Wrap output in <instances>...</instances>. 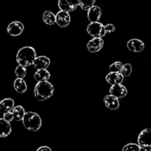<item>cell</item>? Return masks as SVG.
I'll return each mask as SVG.
<instances>
[{
    "instance_id": "cell-27",
    "label": "cell",
    "mask_w": 151,
    "mask_h": 151,
    "mask_svg": "<svg viewBox=\"0 0 151 151\" xmlns=\"http://www.w3.org/2000/svg\"><path fill=\"white\" fill-rule=\"evenodd\" d=\"M3 118H4L5 120L8 121V122H11V121H13V119H14V117H13V114L12 111H8L3 114Z\"/></svg>"
},
{
    "instance_id": "cell-21",
    "label": "cell",
    "mask_w": 151,
    "mask_h": 151,
    "mask_svg": "<svg viewBox=\"0 0 151 151\" xmlns=\"http://www.w3.org/2000/svg\"><path fill=\"white\" fill-rule=\"evenodd\" d=\"M43 21L48 25H53L56 23L55 15L52 11H45L43 14Z\"/></svg>"
},
{
    "instance_id": "cell-6",
    "label": "cell",
    "mask_w": 151,
    "mask_h": 151,
    "mask_svg": "<svg viewBox=\"0 0 151 151\" xmlns=\"http://www.w3.org/2000/svg\"><path fill=\"white\" fill-rule=\"evenodd\" d=\"M58 7L60 10L72 12L80 6V0H58Z\"/></svg>"
},
{
    "instance_id": "cell-8",
    "label": "cell",
    "mask_w": 151,
    "mask_h": 151,
    "mask_svg": "<svg viewBox=\"0 0 151 151\" xmlns=\"http://www.w3.org/2000/svg\"><path fill=\"white\" fill-rule=\"evenodd\" d=\"M56 17V24L60 27H66L71 22V17L69 12L61 10L58 12L55 15Z\"/></svg>"
},
{
    "instance_id": "cell-10",
    "label": "cell",
    "mask_w": 151,
    "mask_h": 151,
    "mask_svg": "<svg viewBox=\"0 0 151 151\" xmlns=\"http://www.w3.org/2000/svg\"><path fill=\"white\" fill-rule=\"evenodd\" d=\"M109 92L111 94L115 96L117 98L122 99L127 95L128 90L125 88V86H124L123 85H122V83H120L112 86L109 89Z\"/></svg>"
},
{
    "instance_id": "cell-17",
    "label": "cell",
    "mask_w": 151,
    "mask_h": 151,
    "mask_svg": "<svg viewBox=\"0 0 151 151\" xmlns=\"http://www.w3.org/2000/svg\"><path fill=\"white\" fill-rule=\"evenodd\" d=\"M14 101L10 98H5L0 101V113L11 111L14 108Z\"/></svg>"
},
{
    "instance_id": "cell-22",
    "label": "cell",
    "mask_w": 151,
    "mask_h": 151,
    "mask_svg": "<svg viewBox=\"0 0 151 151\" xmlns=\"http://www.w3.org/2000/svg\"><path fill=\"white\" fill-rule=\"evenodd\" d=\"M94 4L95 0H80V7L84 10H88Z\"/></svg>"
},
{
    "instance_id": "cell-2",
    "label": "cell",
    "mask_w": 151,
    "mask_h": 151,
    "mask_svg": "<svg viewBox=\"0 0 151 151\" xmlns=\"http://www.w3.org/2000/svg\"><path fill=\"white\" fill-rule=\"evenodd\" d=\"M54 86L48 81L38 82L34 88L35 97L39 101H45L53 95Z\"/></svg>"
},
{
    "instance_id": "cell-19",
    "label": "cell",
    "mask_w": 151,
    "mask_h": 151,
    "mask_svg": "<svg viewBox=\"0 0 151 151\" xmlns=\"http://www.w3.org/2000/svg\"><path fill=\"white\" fill-rule=\"evenodd\" d=\"M13 87H14V89L19 94H24L26 92L27 89V83L24 81L23 78H16L13 83Z\"/></svg>"
},
{
    "instance_id": "cell-28",
    "label": "cell",
    "mask_w": 151,
    "mask_h": 151,
    "mask_svg": "<svg viewBox=\"0 0 151 151\" xmlns=\"http://www.w3.org/2000/svg\"><path fill=\"white\" fill-rule=\"evenodd\" d=\"M105 27H106V29L107 33H111V32H114L115 29H116L114 25L112 24H108L105 25Z\"/></svg>"
},
{
    "instance_id": "cell-4",
    "label": "cell",
    "mask_w": 151,
    "mask_h": 151,
    "mask_svg": "<svg viewBox=\"0 0 151 151\" xmlns=\"http://www.w3.org/2000/svg\"><path fill=\"white\" fill-rule=\"evenodd\" d=\"M87 32L93 38H102L107 34L106 27L100 22H91L87 27Z\"/></svg>"
},
{
    "instance_id": "cell-9",
    "label": "cell",
    "mask_w": 151,
    "mask_h": 151,
    "mask_svg": "<svg viewBox=\"0 0 151 151\" xmlns=\"http://www.w3.org/2000/svg\"><path fill=\"white\" fill-rule=\"evenodd\" d=\"M104 41L102 38H93L87 44V49L90 52H97L103 48Z\"/></svg>"
},
{
    "instance_id": "cell-18",
    "label": "cell",
    "mask_w": 151,
    "mask_h": 151,
    "mask_svg": "<svg viewBox=\"0 0 151 151\" xmlns=\"http://www.w3.org/2000/svg\"><path fill=\"white\" fill-rule=\"evenodd\" d=\"M34 78L38 82L48 81L50 78V73L47 70V69H37L36 72L34 75Z\"/></svg>"
},
{
    "instance_id": "cell-14",
    "label": "cell",
    "mask_w": 151,
    "mask_h": 151,
    "mask_svg": "<svg viewBox=\"0 0 151 151\" xmlns=\"http://www.w3.org/2000/svg\"><path fill=\"white\" fill-rule=\"evenodd\" d=\"M102 16V10L100 7L98 6H93L87 13V17L89 22H99Z\"/></svg>"
},
{
    "instance_id": "cell-1",
    "label": "cell",
    "mask_w": 151,
    "mask_h": 151,
    "mask_svg": "<svg viewBox=\"0 0 151 151\" xmlns=\"http://www.w3.org/2000/svg\"><path fill=\"white\" fill-rule=\"evenodd\" d=\"M36 58V52L33 47H24L21 48L16 54V61L19 65L29 66L33 64Z\"/></svg>"
},
{
    "instance_id": "cell-7",
    "label": "cell",
    "mask_w": 151,
    "mask_h": 151,
    "mask_svg": "<svg viewBox=\"0 0 151 151\" xmlns=\"http://www.w3.org/2000/svg\"><path fill=\"white\" fill-rule=\"evenodd\" d=\"M24 29V26L22 22L19 21H14L7 26V33L10 35L18 36L23 32Z\"/></svg>"
},
{
    "instance_id": "cell-20",
    "label": "cell",
    "mask_w": 151,
    "mask_h": 151,
    "mask_svg": "<svg viewBox=\"0 0 151 151\" xmlns=\"http://www.w3.org/2000/svg\"><path fill=\"white\" fill-rule=\"evenodd\" d=\"M13 112V117H14V120L16 121H21L23 119L24 116L25 114V111L22 106H17L14 107L12 110Z\"/></svg>"
},
{
    "instance_id": "cell-15",
    "label": "cell",
    "mask_w": 151,
    "mask_h": 151,
    "mask_svg": "<svg viewBox=\"0 0 151 151\" xmlns=\"http://www.w3.org/2000/svg\"><path fill=\"white\" fill-rule=\"evenodd\" d=\"M33 66L36 69H47L50 65V60L46 56H38L35 58L33 63Z\"/></svg>"
},
{
    "instance_id": "cell-3",
    "label": "cell",
    "mask_w": 151,
    "mask_h": 151,
    "mask_svg": "<svg viewBox=\"0 0 151 151\" xmlns=\"http://www.w3.org/2000/svg\"><path fill=\"white\" fill-rule=\"evenodd\" d=\"M22 121L24 127L30 131H38L42 125L41 117L35 112L29 111L25 113Z\"/></svg>"
},
{
    "instance_id": "cell-23",
    "label": "cell",
    "mask_w": 151,
    "mask_h": 151,
    "mask_svg": "<svg viewBox=\"0 0 151 151\" xmlns=\"http://www.w3.org/2000/svg\"><path fill=\"white\" fill-rule=\"evenodd\" d=\"M15 75L19 78H24L27 75V69H25V66H22V65L16 66L15 69Z\"/></svg>"
},
{
    "instance_id": "cell-25",
    "label": "cell",
    "mask_w": 151,
    "mask_h": 151,
    "mask_svg": "<svg viewBox=\"0 0 151 151\" xmlns=\"http://www.w3.org/2000/svg\"><path fill=\"white\" fill-rule=\"evenodd\" d=\"M123 151H140L141 150V147H140L139 145L134 144V143H129V144L126 145L122 148Z\"/></svg>"
},
{
    "instance_id": "cell-5",
    "label": "cell",
    "mask_w": 151,
    "mask_h": 151,
    "mask_svg": "<svg viewBox=\"0 0 151 151\" xmlns=\"http://www.w3.org/2000/svg\"><path fill=\"white\" fill-rule=\"evenodd\" d=\"M138 144L141 150L151 151V129L147 128L142 131L138 137Z\"/></svg>"
},
{
    "instance_id": "cell-24",
    "label": "cell",
    "mask_w": 151,
    "mask_h": 151,
    "mask_svg": "<svg viewBox=\"0 0 151 151\" xmlns=\"http://www.w3.org/2000/svg\"><path fill=\"white\" fill-rule=\"evenodd\" d=\"M123 66L122 62L120 61H116L114 63H112L109 66V72H120L122 70V68Z\"/></svg>"
},
{
    "instance_id": "cell-13",
    "label": "cell",
    "mask_w": 151,
    "mask_h": 151,
    "mask_svg": "<svg viewBox=\"0 0 151 151\" xmlns=\"http://www.w3.org/2000/svg\"><path fill=\"white\" fill-rule=\"evenodd\" d=\"M106 81L111 86L120 84L123 82L124 76L121 72H110L106 75Z\"/></svg>"
},
{
    "instance_id": "cell-26",
    "label": "cell",
    "mask_w": 151,
    "mask_h": 151,
    "mask_svg": "<svg viewBox=\"0 0 151 151\" xmlns=\"http://www.w3.org/2000/svg\"><path fill=\"white\" fill-rule=\"evenodd\" d=\"M121 73L123 75L124 77H128L131 75V72H132V66L130 63H126V64L123 65L121 70Z\"/></svg>"
},
{
    "instance_id": "cell-16",
    "label": "cell",
    "mask_w": 151,
    "mask_h": 151,
    "mask_svg": "<svg viewBox=\"0 0 151 151\" xmlns=\"http://www.w3.org/2000/svg\"><path fill=\"white\" fill-rule=\"evenodd\" d=\"M11 126L10 122L5 120L4 118H0V137L4 138L11 134Z\"/></svg>"
},
{
    "instance_id": "cell-12",
    "label": "cell",
    "mask_w": 151,
    "mask_h": 151,
    "mask_svg": "<svg viewBox=\"0 0 151 151\" xmlns=\"http://www.w3.org/2000/svg\"><path fill=\"white\" fill-rule=\"evenodd\" d=\"M103 102H104V104L106 105V107L110 110L115 111L117 110L119 108V98L111 94L109 95H106L104 97Z\"/></svg>"
},
{
    "instance_id": "cell-29",
    "label": "cell",
    "mask_w": 151,
    "mask_h": 151,
    "mask_svg": "<svg viewBox=\"0 0 151 151\" xmlns=\"http://www.w3.org/2000/svg\"><path fill=\"white\" fill-rule=\"evenodd\" d=\"M37 151H51V148L47 147V146H42V147H40L39 148H38Z\"/></svg>"
},
{
    "instance_id": "cell-11",
    "label": "cell",
    "mask_w": 151,
    "mask_h": 151,
    "mask_svg": "<svg viewBox=\"0 0 151 151\" xmlns=\"http://www.w3.org/2000/svg\"><path fill=\"white\" fill-rule=\"evenodd\" d=\"M127 47L130 51L134 52H140L145 49V44L141 40L133 38L127 42Z\"/></svg>"
}]
</instances>
